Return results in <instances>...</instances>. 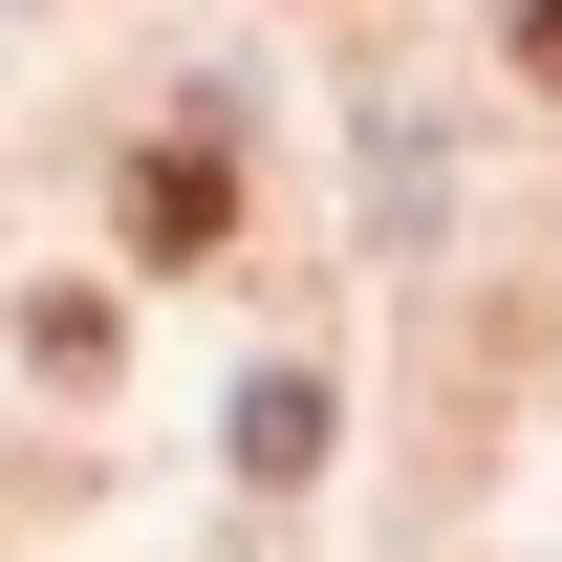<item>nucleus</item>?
Wrapping results in <instances>:
<instances>
[{"mask_svg": "<svg viewBox=\"0 0 562 562\" xmlns=\"http://www.w3.org/2000/svg\"><path fill=\"white\" fill-rule=\"evenodd\" d=\"M216 216H238V173H216V151L173 131V151H151V173H131V238H151V260H195Z\"/></svg>", "mask_w": 562, "mask_h": 562, "instance_id": "f257e3e1", "label": "nucleus"}, {"mask_svg": "<svg viewBox=\"0 0 562 562\" xmlns=\"http://www.w3.org/2000/svg\"><path fill=\"white\" fill-rule=\"evenodd\" d=\"M238 454H260V476H303V454H325V390H303V368H260V390H238Z\"/></svg>", "mask_w": 562, "mask_h": 562, "instance_id": "f03ea898", "label": "nucleus"}, {"mask_svg": "<svg viewBox=\"0 0 562 562\" xmlns=\"http://www.w3.org/2000/svg\"><path fill=\"white\" fill-rule=\"evenodd\" d=\"M497 44H519V66H541V87H562V0H497Z\"/></svg>", "mask_w": 562, "mask_h": 562, "instance_id": "7ed1b4c3", "label": "nucleus"}]
</instances>
